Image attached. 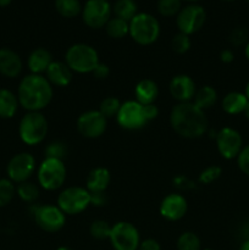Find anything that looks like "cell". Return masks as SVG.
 <instances>
[{
	"instance_id": "obj_1",
	"label": "cell",
	"mask_w": 249,
	"mask_h": 250,
	"mask_svg": "<svg viewBox=\"0 0 249 250\" xmlns=\"http://www.w3.org/2000/svg\"><path fill=\"white\" fill-rule=\"evenodd\" d=\"M170 125L178 136L187 139H197L209 129L205 111L193 102L177 103L170 112Z\"/></svg>"
},
{
	"instance_id": "obj_2",
	"label": "cell",
	"mask_w": 249,
	"mask_h": 250,
	"mask_svg": "<svg viewBox=\"0 0 249 250\" xmlns=\"http://www.w3.org/2000/svg\"><path fill=\"white\" fill-rule=\"evenodd\" d=\"M53 88L44 75H26L20 81L17 88L20 106L26 111H42L53 100Z\"/></svg>"
},
{
	"instance_id": "obj_3",
	"label": "cell",
	"mask_w": 249,
	"mask_h": 250,
	"mask_svg": "<svg viewBox=\"0 0 249 250\" xmlns=\"http://www.w3.org/2000/svg\"><path fill=\"white\" fill-rule=\"evenodd\" d=\"M48 131V120L42 111H27L20 120L19 136L26 146H33L43 143Z\"/></svg>"
},
{
	"instance_id": "obj_4",
	"label": "cell",
	"mask_w": 249,
	"mask_h": 250,
	"mask_svg": "<svg viewBox=\"0 0 249 250\" xmlns=\"http://www.w3.org/2000/svg\"><path fill=\"white\" fill-rule=\"evenodd\" d=\"M65 62L73 73H92L100 62L99 54L97 49L89 44L76 43L66 50Z\"/></svg>"
},
{
	"instance_id": "obj_5",
	"label": "cell",
	"mask_w": 249,
	"mask_h": 250,
	"mask_svg": "<svg viewBox=\"0 0 249 250\" xmlns=\"http://www.w3.org/2000/svg\"><path fill=\"white\" fill-rule=\"evenodd\" d=\"M128 23V36L138 45H151L160 37V23H159L158 19L151 14H149V12H138Z\"/></svg>"
},
{
	"instance_id": "obj_6",
	"label": "cell",
	"mask_w": 249,
	"mask_h": 250,
	"mask_svg": "<svg viewBox=\"0 0 249 250\" xmlns=\"http://www.w3.org/2000/svg\"><path fill=\"white\" fill-rule=\"evenodd\" d=\"M67 177V170L63 160L45 158L37 168L38 186L48 192L60 189Z\"/></svg>"
},
{
	"instance_id": "obj_7",
	"label": "cell",
	"mask_w": 249,
	"mask_h": 250,
	"mask_svg": "<svg viewBox=\"0 0 249 250\" xmlns=\"http://www.w3.org/2000/svg\"><path fill=\"white\" fill-rule=\"evenodd\" d=\"M29 210L37 226L48 233H56L66 225V215L58 205L33 204Z\"/></svg>"
},
{
	"instance_id": "obj_8",
	"label": "cell",
	"mask_w": 249,
	"mask_h": 250,
	"mask_svg": "<svg viewBox=\"0 0 249 250\" xmlns=\"http://www.w3.org/2000/svg\"><path fill=\"white\" fill-rule=\"evenodd\" d=\"M56 205L66 216L82 214L90 207V193L85 187H67L58 195Z\"/></svg>"
},
{
	"instance_id": "obj_9",
	"label": "cell",
	"mask_w": 249,
	"mask_h": 250,
	"mask_svg": "<svg viewBox=\"0 0 249 250\" xmlns=\"http://www.w3.org/2000/svg\"><path fill=\"white\" fill-rule=\"evenodd\" d=\"M207 21V11L199 4H188L180 10L176 16V26L178 32L187 36L197 33Z\"/></svg>"
},
{
	"instance_id": "obj_10",
	"label": "cell",
	"mask_w": 249,
	"mask_h": 250,
	"mask_svg": "<svg viewBox=\"0 0 249 250\" xmlns=\"http://www.w3.org/2000/svg\"><path fill=\"white\" fill-rule=\"evenodd\" d=\"M109 241L114 250H137L141 243V234L133 224L119 221L112 225Z\"/></svg>"
},
{
	"instance_id": "obj_11",
	"label": "cell",
	"mask_w": 249,
	"mask_h": 250,
	"mask_svg": "<svg viewBox=\"0 0 249 250\" xmlns=\"http://www.w3.org/2000/svg\"><path fill=\"white\" fill-rule=\"evenodd\" d=\"M111 15L112 6L107 0H87L81 12L84 24L92 29L104 28Z\"/></svg>"
},
{
	"instance_id": "obj_12",
	"label": "cell",
	"mask_w": 249,
	"mask_h": 250,
	"mask_svg": "<svg viewBox=\"0 0 249 250\" xmlns=\"http://www.w3.org/2000/svg\"><path fill=\"white\" fill-rule=\"evenodd\" d=\"M36 170V158L27 151H22L12 156L6 166L7 178L12 181L15 185L29 181Z\"/></svg>"
},
{
	"instance_id": "obj_13",
	"label": "cell",
	"mask_w": 249,
	"mask_h": 250,
	"mask_svg": "<svg viewBox=\"0 0 249 250\" xmlns=\"http://www.w3.org/2000/svg\"><path fill=\"white\" fill-rule=\"evenodd\" d=\"M115 119H116L117 125L127 131H137V129L143 128L148 124L144 116L143 105L139 104L136 100H127L122 103L119 114Z\"/></svg>"
},
{
	"instance_id": "obj_14",
	"label": "cell",
	"mask_w": 249,
	"mask_h": 250,
	"mask_svg": "<svg viewBox=\"0 0 249 250\" xmlns=\"http://www.w3.org/2000/svg\"><path fill=\"white\" fill-rule=\"evenodd\" d=\"M107 120L99 112V110H88L82 112L76 121L78 133L88 139H95L105 133Z\"/></svg>"
},
{
	"instance_id": "obj_15",
	"label": "cell",
	"mask_w": 249,
	"mask_h": 250,
	"mask_svg": "<svg viewBox=\"0 0 249 250\" xmlns=\"http://www.w3.org/2000/svg\"><path fill=\"white\" fill-rule=\"evenodd\" d=\"M216 148L220 155L226 160H233L237 159L238 154L243 148V139L241 133L232 127H222L217 131Z\"/></svg>"
},
{
	"instance_id": "obj_16",
	"label": "cell",
	"mask_w": 249,
	"mask_h": 250,
	"mask_svg": "<svg viewBox=\"0 0 249 250\" xmlns=\"http://www.w3.org/2000/svg\"><path fill=\"white\" fill-rule=\"evenodd\" d=\"M188 211L187 199L181 193H170L160 203L159 212L161 217L171 222L180 221Z\"/></svg>"
},
{
	"instance_id": "obj_17",
	"label": "cell",
	"mask_w": 249,
	"mask_h": 250,
	"mask_svg": "<svg viewBox=\"0 0 249 250\" xmlns=\"http://www.w3.org/2000/svg\"><path fill=\"white\" fill-rule=\"evenodd\" d=\"M168 90L171 97L177 103H189L193 102V98L197 92V85L190 76L181 73L171 78L168 83Z\"/></svg>"
},
{
	"instance_id": "obj_18",
	"label": "cell",
	"mask_w": 249,
	"mask_h": 250,
	"mask_svg": "<svg viewBox=\"0 0 249 250\" xmlns=\"http://www.w3.org/2000/svg\"><path fill=\"white\" fill-rule=\"evenodd\" d=\"M23 70V62L19 54L10 48L0 49V75L6 78H16Z\"/></svg>"
},
{
	"instance_id": "obj_19",
	"label": "cell",
	"mask_w": 249,
	"mask_h": 250,
	"mask_svg": "<svg viewBox=\"0 0 249 250\" xmlns=\"http://www.w3.org/2000/svg\"><path fill=\"white\" fill-rule=\"evenodd\" d=\"M44 76L53 87L63 88L72 82L73 72L65 61H53Z\"/></svg>"
},
{
	"instance_id": "obj_20",
	"label": "cell",
	"mask_w": 249,
	"mask_h": 250,
	"mask_svg": "<svg viewBox=\"0 0 249 250\" xmlns=\"http://www.w3.org/2000/svg\"><path fill=\"white\" fill-rule=\"evenodd\" d=\"M53 61V55L48 49L36 48L27 58V67L34 75H45Z\"/></svg>"
},
{
	"instance_id": "obj_21",
	"label": "cell",
	"mask_w": 249,
	"mask_h": 250,
	"mask_svg": "<svg viewBox=\"0 0 249 250\" xmlns=\"http://www.w3.org/2000/svg\"><path fill=\"white\" fill-rule=\"evenodd\" d=\"M110 182H111L110 171L106 167L98 166L88 173L85 180V189L89 193L106 192Z\"/></svg>"
},
{
	"instance_id": "obj_22",
	"label": "cell",
	"mask_w": 249,
	"mask_h": 250,
	"mask_svg": "<svg viewBox=\"0 0 249 250\" xmlns=\"http://www.w3.org/2000/svg\"><path fill=\"white\" fill-rule=\"evenodd\" d=\"M159 87L156 82H154L150 78H144L141 80L134 87V97L136 102L142 105L154 104L158 99Z\"/></svg>"
},
{
	"instance_id": "obj_23",
	"label": "cell",
	"mask_w": 249,
	"mask_h": 250,
	"mask_svg": "<svg viewBox=\"0 0 249 250\" xmlns=\"http://www.w3.org/2000/svg\"><path fill=\"white\" fill-rule=\"evenodd\" d=\"M248 102H249L248 98L246 97L244 93L229 92L222 98L221 107L226 114L239 115V114H243Z\"/></svg>"
},
{
	"instance_id": "obj_24",
	"label": "cell",
	"mask_w": 249,
	"mask_h": 250,
	"mask_svg": "<svg viewBox=\"0 0 249 250\" xmlns=\"http://www.w3.org/2000/svg\"><path fill=\"white\" fill-rule=\"evenodd\" d=\"M20 107L17 95L6 88H0V119H12Z\"/></svg>"
},
{
	"instance_id": "obj_25",
	"label": "cell",
	"mask_w": 249,
	"mask_h": 250,
	"mask_svg": "<svg viewBox=\"0 0 249 250\" xmlns=\"http://www.w3.org/2000/svg\"><path fill=\"white\" fill-rule=\"evenodd\" d=\"M217 92L211 85H203L195 92L193 103L199 107L200 110L205 111L208 109H211L217 102Z\"/></svg>"
},
{
	"instance_id": "obj_26",
	"label": "cell",
	"mask_w": 249,
	"mask_h": 250,
	"mask_svg": "<svg viewBox=\"0 0 249 250\" xmlns=\"http://www.w3.org/2000/svg\"><path fill=\"white\" fill-rule=\"evenodd\" d=\"M112 14L115 17L129 22L138 14V6L134 0H116L112 5Z\"/></svg>"
},
{
	"instance_id": "obj_27",
	"label": "cell",
	"mask_w": 249,
	"mask_h": 250,
	"mask_svg": "<svg viewBox=\"0 0 249 250\" xmlns=\"http://www.w3.org/2000/svg\"><path fill=\"white\" fill-rule=\"evenodd\" d=\"M55 10L65 19H73L82 12V4L80 0H55Z\"/></svg>"
},
{
	"instance_id": "obj_28",
	"label": "cell",
	"mask_w": 249,
	"mask_h": 250,
	"mask_svg": "<svg viewBox=\"0 0 249 250\" xmlns=\"http://www.w3.org/2000/svg\"><path fill=\"white\" fill-rule=\"evenodd\" d=\"M104 28L107 36L112 39H121L129 34L128 22L115 16L109 20V22H107Z\"/></svg>"
},
{
	"instance_id": "obj_29",
	"label": "cell",
	"mask_w": 249,
	"mask_h": 250,
	"mask_svg": "<svg viewBox=\"0 0 249 250\" xmlns=\"http://www.w3.org/2000/svg\"><path fill=\"white\" fill-rule=\"evenodd\" d=\"M16 194L22 202L34 204L39 198L41 190H39V186H37L36 183L26 181V182L19 183L16 186Z\"/></svg>"
},
{
	"instance_id": "obj_30",
	"label": "cell",
	"mask_w": 249,
	"mask_h": 250,
	"mask_svg": "<svg viewBox=\"0 0 249 250\" xmlns=\"http://www.w3.org/2000/svg\"><path fill=\"white\" fill-rule=\"evenodd\" d=\"M177 250H202L200 238L193 232H183L176 242Z\"/></svg>"
},
{
	"instance_id": "obj_31",
	"label": "cell",
	"mask_w": 249,
	"mask_h": 250,
	"mask_svg": "<svg viewBox=\"0 0 249 250\" xmlns=\"http://www.w3.org/2000/svg\"><path fill=\"white\" fill-rule=\"evenodd\" d=\"M122 103L120 102L117 98L115 97H107L105 99L102 100L99 105V112L105 117L106 120L112 119V117H116L119 114V110L121 107Z\"/></svg>"
},
{
	"instance_id": "obj_32",
	"label": "cell",
	"mask_w": 249,
	"mask_h": 250,
	"mask_svg": "<svg viewBox=\"0 0 249 250\" xmlns=\"http://www.w3.org/2000/svg\"><path fill=\"white\" fill-rule=\"evenodd\" d=\"M45 158L59 159V160H65L68 154V146L62 141H53L45 146L44 149Z\"/></svg>"
},
{
	"instance_id": "obj_33",
	"label": "cell",
	"mask_w": 249,
	"mask_h": 250,
	"mask_svg": "<svg viewBox=\"0 0 249 250\" xmlns=\"http://www.w3.org/2000/svg\"><path fill=\"white\" fill-rule=\"evenodd\" d=\"M16 195V186L9 178H0V208H4L12 202Z\"/></svg>"
},
{
	"instance_id": "obj_34",
	"label": "cell",
	"mask_w": 249,
	"mask_h": 250,
	"mask_svg": "<svg viewBox=\"0 0 249 250\" xmlns=\"http://www.w3.org/2000/svg\"><path fill=\"white\" fill-rule=\"evenodd\" d=\"M111 225L105 220H95L90 224L89 233L94 239L104 241V239H109L110 233H111Z\"/></svg>"
},
{
	"instance_id": "obj_35",
	"label": "cell",
	"mask_w": 249,
	"mask_h": 250,
	"mask_svg": "<svg viewBox=\"0 0 249 250\" xmlns=\"http://www.w3.org/2000/svg\"><path fill=\"white\" fill-rule=\"evenodd\" d=\"M158 12L164 17L177 16L180 10L182 9L181 0H158Z\"/></svg>"
},
{
	"instance_id": "obj_36",
	"label": "cell",
	"mask_w": 249,
	"mask_h": 250,
	"mask_svg": "<svg viewBox=\"0 0 249 250\" xmlns=\"http://www.w3.org/2000/svg\"><path fill=\"white\" fill-rule=\"evenodd\" d=\"M171 46H172V50L175 53L186 54L187 51H189L190 46H192L190 36H187V34L178 32L177 34L173 36L172 41H171Z\"/></svg>"
},
{
	"instance_id": "obj_37",
	"label": "cell",
	"mask_w": 249,
	"mask_h": 250,
	"mask_svg": "<svg viewBox=\"0 0 249 250\" xmlns=\"http://www.w3.org/2000/svg\"><path fill=\"white\" fill-rule=\"evenodd\" d=\"M222 175V168L217 165H210L205 167L202 172L199 173L198 177V182L200 185H210V183L215 182L219 180L220 176Z\"/></svg>"
},
{
	"instance_id": "obj_38",
	"label": "cell",
	"mask_w": 249,
	"mask_h": 250,
	"mask_svg": "<svg viewBox=\"0 0 249 250\" xmlns=\"http://www.w3.org/2000/svg\"><path fill=\"white\" fill-rule=\"evenodd\" d=\"M248 41V31L244 27H237L229 34V43L234 46L244 45Z\"/></svg>"
},
{
	"instance_id": "obj_39",
	"label": "cell",
	"mask_w": 249,
	"mask_h": 250,
	"mask_svg": "<svg viewBox=\"0 0 249 250\" xmlns=\"http://www.w3.org/2000/svg\"><path fill=\"white\" fill-rule=\"evenodd\" d=\"M173 185L177 189L183 190V192H187V190H192L194 189L197 186H195L194 181L190 180L189 177H187L186 175H178L176 177H173L172 180Z\"/></svg>"
},
{
	"instance_id": "obj_40",
	"label": "cell",
	"mask_w": 249,
	"mask_h": 250,
	"mask_svg": "<svg viewBox=\"0 0 249 250\" xmlns=\"http://www.w3.org/2000/svg\"><path fill=\"white\" fill-rule=\"evenodd\" d=\"M237 165L244 175L249 176V144L243 146L241 153L237 156Z\"/></svg>"
},
{
	"instance_id": "obj_41",
	"label": "cell",
	"mask_w": 249,
	"mask_h": 250,
	"mask_svg": "<svg viewBox=\"0 0 249 250\" xmlns=\"http://www.w3.org/2000/svg\"><path fill=\"white\" fill-rule=\"evenodd\" d=\"M107 195L105 192L90 193V205L95 208H103L107 204Z\"/></svg>"
},
{
	"instance_id": "obj_42",
	"label": "cell",
	"mask_w": 249,
	"mask_h": 250,
	"mask_svg": "<svg viewBox=\"0 0 249 250\" xmlns=\"http://www.w3.org/2000/svg\"><path fill=\"white\" fill-rule=\"evenodd\" d=\"M92 75L94 76L97 80H106L110 76V67L104 62H99L97 65V67L93 70Z\"/></svg>"
},
{
	"instance_id": "obj_43",
	"label": "cell",
	"mask_w": 249,
	"mask_h": 250,
	"mask_svg": "<svg viewBox=\"0 0 249 250\" xmlns=\"http://www.w3.org/2000/svg\"><path fill=\"white\" fill-rule=\"evenodd\" d=\"M137 250H161V246L156 239L146 238L144 241H141Z\"/></svg>"
},
{
	"instance_id": "obj_44",
	"label": "cell",
	"mask_w": 249,
	"mask_h": 250,
	"mask_svg": "<svg viewBox=\"0 0 249 250\" xmlns=\"http://www.w3.org/2000/svg\"><path fill=\"white\" fill-rule=\"evenodd\" d=\"M144 107V116H145L146 122H150L159 116V107L156 106L155 103L149 105H143Z\"/></svg>"
},
{
	"instance_id": "obj_45",
	"label": "cell",
	"mask_w": 249,
	"mask_h": 250,
	"mask_svg": "<svg viewBox=\"0 0 249 250\" xmlns=\"http://www.w3.org/2000/svg\"><path fill=\"white\" fill-rule=\"evenodd\" d=\"M220 60L224 63H231L234 60V54L231 49H224L220 53Z\"/></svg>"
},
{
	"instance_id": "obj_46",
	"label": "cell",
	"mask_w": 249,
	"mask_h": 250,
	"mask_svg": "<svg viewBox=\"0 0 249 250\" xmlns=\"http://www.w3.org/2000/svg\"><path fill=\"white\" fill-rule=\"evenodd\" d=\"M241 236L242 238H243V241H249V220L242 225Z\"/></svg>"
},
{
	"instance_id": "obj_47",
	"label": "cell",
	"mask_w": 249,
	"mask_h": 250,
	"mask_svg": "<svg viewBox=\"0 0 249 250\" xmlns=\"http://www.w3.org/2000/svg\"><path fill=\"white\" fill-rule=\"evenodd\" d=\"M239 250H249V241H243L242 242Z\"/></svg>"
},
{
	"instance_id": "obj_48",
	"label": "cell",
	"mask_w": 249,
	"mask_h": 250,
	"mask_svg": "<svg viewBox=\"0 0 249 250\" xmlns=\"http://www.w3.org/2000/svg\"><path fill=\"white\" fill-rule=\"evenodd\" d=\"M12 2V0H0V7H6L9 6Z\"/></svg>"
},
{
	"instance_id": "obj_49",
	"label": "cell",
	"mask_w": 249,
	"mask_h": 250,
	"mask_svg": "<svg viewBox=\"0 0 249 250\" xmlns=\"http://www.w3.org/2000/svg\"><path fill=\"white\" fill-rule=\"evenodd\" d=\"M244 55H246L247 60L249 61V41H248V43L246 44V46H244Z\"/></svg>"
},
{
	"instance_id": "obj_50",
	"label": "cell",
	"mask_w": 249,
	"mask_h": 250,
	"mask_svg": "<svg viewBox=\"0 0 249 250\" xmlns=\"http://www.w3.org/2000/svg\"><path fill=\"white\" fill-rule=\"evenodd\" d=\"M243 115H244V116H246V119L249 120V102H248V104H247L246 109H244Z\"/></svg>"
},
{
	"instance_id": "obj_51",
	"label": "cell",
	"mask_w": 249,
	"mask_h": 250,
	"mask_svg": "<svg viewBox=\"0 0 249 250\" xmlns=\"http://www.w3.org/2000/svg\"><path fill=\"white\" fill-rule=\"evenodd\" d=\"M244 94H246V97L248 98V100H249V81L246 85V89H244Z\"/></svg>"
},
{
	"instance_id": "obj_52",
	"label": "cell",
	"mask_w": 249,
	"mask_h": 250,
	"mask_svg": "<svg viewBox=\"0 0 249 250\" xmlns=\"http://www.w3.org/2000/svg\"><path fill=\"white\" fill-rule=\"evenodd\" d=\"M181 1L190 2V4H197V2H198V1H200V0H181Z\"/></svg>"
},
{
	"instance_id": "obj_53",
	"label": "cell",
	"mask_w": 249,
	"mask_h": 250,
	"mask_svg": "<svg viewBox=\"0 0 249 250\" xmlns=\"http://www.w3.org/2000/svg\"><path fill=\"white\" fill-rule=\"evenodd\" d=\"M56 250H73V249H71L70 247H65V246H62V247H59L58 249Z\"/></svg>"
},
{
	"instance_id": "obj_54",
	"label": "cell",
	"mask_w": 249,
	"mask_h": 250,
	"mask_svg": "<svg viewBox=\"0 0 249 250\" xmlns=\"http://www.w3.org/2000/svg\"><path fill=\"white\" fill-rule=\"evenodd\" d=\"M222 1H236V0H222Z\"/></svg>"
},
{
	"instance_id": "obj_55",
	"label": "cell",
	"mask_w": 249,
	"mask_h": 250,
	"mask_svg": "<svg viewBox=\"0 0 249 250\" xmlns=\"http://www.w3.org/2000/svg\"><path fill=\"white\" fill-rule=\"evenodd\" d=\"M203 250H214V249H210V248H207V249H203Z\"/></svg>"
},
{
	"instance_id": "obj_56",
	"label": "cell",
	"mask_w": 249,
	"mask_h": 250,
	"mask_svg": "<svg viewBox=\"0 0 249 250\" xmlns=\"http://www.w3.org/2000/svg\"><path fill=\"white\" fill-rule=\"evenodd\" d=\"M246 1H247V2H249V0H246Z\"/></svg>"
},
{
	"instance_id": "obj_57",
	"label": "cell",
	"mask_w": 249,
	"mask_h": 250,
	"mask_svg": "<svg viewBox=\"0 0 249 250\" xmlns=\"http://www.w3.org/2000/svg\"><path fill=\"white\" fill-rule=\"evenodd\" d=\"M107 1H110V0H107Z\"/></svg>"
}]
</instances>
